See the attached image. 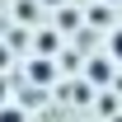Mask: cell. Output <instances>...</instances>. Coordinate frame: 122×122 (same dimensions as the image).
Returning a JSON list of instances; mask_svg holds the SVG:
<instances>
[{"label":"cell","instance_id":"6da1fadb","mask_svg":"<svg viewBox=\"0 0 122 122\" xmlns=\"http://www.w3.org/2000/svg\"><path fill=\"white\" fill-rule=\"evenodd\" d=\"M108 61H113V66H122V28L108 33Z\"/></svg>","mask_w":122,"mask_h":122},{"label":"cell","instance_id":"7a4b0ae2","mask_svg":"<svg viewBox=\"0 0 122 122\" xmlns=\"http://www.w3.org/2000/svg\"><path fill=\"white\" fill-rule=\"evenodd\" d=\"M0 122H28V117H24V108H14V103H0Z\"/></svg>","mask_w":122,"mask_h":122},{"label":"cell","instance_id":"3957f363","mask_svg":"<svg viewBox=\"0 0 122 122\" xmlns=\"http://www.w3.org/2000/svg\"><path fill=\"white\" fill-rule=\"evenodd\" d=\"M89 80H94V85H108V61H94V66H89Z\"/></svg>","mask_w":122,"mask_h":122},{"label":"cell","instance_id":"277c9868","mask_svg":"<svg viewBox=\"0 0 122 122\" xmlns=\"http://www.w3.org/2000/svg\"><path fill=\"white\" fill-rule=\"evenodd\" d=\"M47 75H52V66H47V61H42V66L33 61V80H38V85H52V80H47Z\"/></svg>","mask_w":122,"mask_h":122},{"label":"cell","instance_id":"5b68a950","mask_svg":"<svg viewBox=\"0 0 122 122\" xmlns=\"http://www.w3.org/2000/svg\"><path fill=\"white\" fill-rule=\"evenodd\" d=\"M108 5H122V0H108Z\"/></svg>","mask_w":122,"mask_h":122}]
</instances>
